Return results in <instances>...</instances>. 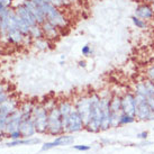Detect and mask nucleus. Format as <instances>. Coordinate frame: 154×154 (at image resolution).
Segmentation results:
<instances>
[{
	"mask_svg": "<svg viewBox=\"0 0 154 154\" xmlns=\"http://www.w3.org/2000/svg\"><path fill=\"white\" fill-rule=\"evenodd\" d=\"M90 98H91V112H90V119L85 129H87L89 133H99L101 132V122H103L100 94H92Z\"/></svg>",
	"mask_w": 154,
	"mask_h": 154,
	"instance_id": "1",
	"label": "nucleus"
},
{
	"mask_svg": "<svg viewBox=\"0 0 154 154\" xmlns=\"http://www.w3.org/2000/svg\"><path fill=\"white\" fill-rule=\"evenodd\" d=\"M46 134L51 135V136H60L62 134H64L63 126H62V117H61L60 110L57 108V105L51 109H48Z\"/></svg>",
	"mask_w": 154,
	"mask_h": 154,
	"instance_id": "2",
	"label": "nucleus"
},
{
	"mask_svg": "<svg viewBox=\"0 0 154 154\" xmlns=\"http://www.w3.org/2000/svg\"><path fill=\"white\" fill-rule=\"evenodd\" d=\"M47 116H48V110H47L44 105H35L34 110L32 114V118L34 120L36 132L38 134H46L47 132Z\"/></svg>",
	"mask_w": 154,
	"mask_h": 154,
	"instance_id": "3",
	"label": "nucleus"
},
{
	"mask_svg": "<svg viewBox=\"0 0 154 154\" xmlns=\"http://www.w3.org/2000/svg\"><path fill=\"white\" fill-rule=\"evenodd\" d=\"M135 99H136V114H135L136 120L150 122V117L153 111L147 103V99L137 94H135Z\"/></svg>",
	"mask_w": 154,
	"mask_h": 154,
	"instance_id": "4",
	"label": "nucleus"
},
{
	"mask_svg": "<svg viewBox=\"0 0 154 154\" xmlns=\"http://www.w3.org/2000/svg\"><path fill=\"white\" fill-rule=\"evenodd\" d=\"M74 107L82 118L85 126L88 124L90 119V112H91V98L89 97H81L74 103ZM86 128V127H85Z\"/></svg>",
	"mask_w": 154,
	"mask_h": 154,
	"instance_id": "5",
	"label": "nucleus"
},
{
	"mask_svg": "<svg viewBox=\"0 0 154 154\" xmlns=\"http://www.w3.org/2000/svg\"><path fill=\"white\" fill-rule=\"evenodd\" d=\"M122 112L135 117L136 114V99L134 92H125L122 96Z\"/></svg>",
	"mask_w": 154,
	"mask_h": 154,
	"instance_id": "6",
	"label": "nucleus"
},
{
	"mask_svg": "<svg viewBox=\"0 0 154 154\" xmlns=\"http://www.w3.org/2000/svg\"><path fill=\"white\" fill-rule=\"evenodd\" d=\"M74 143V136H72V134H62L60 136L55 137V140H53L51 142H46L42 145V151H48L52 150L54 147H57V146H66V145H71Z\"/></svg>",
	"mask_w": 154,
	"mask_h": 154,
	"instance_id": "7",
	"label": "nucleus"
},
{
	"mask_svg": "<svg viewBox=\"0 0 154 154\" xmlns=\"http://www.w3.org/2000/svg\"><path fill=\"white\" fill-rule=\"evenodd\" d=\"M85 123L82 118L80 117L79 112L77 111L75 107L73 108V110L71 111L70 114V117H69V122H68V127H66V133L68 134H73V133H78L85 129Z\"/></svg>",
	"mask_w": 154,
	"mask_h": 154,
	"instance_id": "8",
	"label": "nucleus"
},
{
	"mask_svg": "<svg viewBox=\"0 0 154 154\" xmlns=\"http://www.w3.org/2000/svg\"><path fill=\"white\" fill-rule=\"evenodd\" d=\"M23 120V114L20 109L18 108L17 110H15L13 114H10L7 118V125H6V129H5V134L6 137L9 133L15 132V131H19V126Z\"/></svg>",
	"mask_w": 154,
	"mask_h": 154,
	"instance_id": "9",
	"label": "nucleus"
},
{
	"mask_svg": "<svg viewBox=\"0 0 154 154\" xmlns=\"http://www.w3.org/2000/svg\"><path fill=\"white\" fill-rule=\"evenodd\" d=\"M19 132L22 134L23 138H29L33 137L36 134V127H35L34 120L32 117L29 118H23L20 126H19Z\"/></svg>",
	"mask_w": 154,
	"mask_h": 154,
	"instance_id": "10",
	"label": "nucleus"
},
{
	"mask_svg": "<svg viewBox=\"0 0 154 154\" xmlns=\"http://www.w3.org/2000/svg\"><path fill=\"white\" fill-rule=\"evenodd\" d=\"M41 144V140L37 137H29V138H19L16 141H9L5 145L8 147H14V146H23V145H37Z\"/></svg>",
	"mask_w": 154,
	"mask_h": 154,
	"instance_id": "11",
	"label": "nucleus"
},
{
	"mask_svg": "<svg viewBox=\"0 0 154 154\" xmlns=\"http://www.w3.org/2000/svg\"><path fill=\"white\" fill-rule=\"evenodd\" d=\"M17 101L13 98H8L6 101L0 105V114L5 116H9L10 114H13L15 110H17L18 108Z\"/></svg>",
	"mask_w": 154,
	"mask_h": 154,
	"instance_id": "12",
	"label": "nucleus"
},
{
	"mask_svg": "<svg viewBox=\"0 0 154 154\" xmlns=\"http://www.w3.org/2000/svg\"><path fill=\"white\" fill-rule=\"evenodd\" d=\"M42 30H43L44 36L46 37L47 39H54L57 38L59 36V32H57V27H55L54 25H52L50 22H45L42 24Z\"/></svg>",
	"mask_w": 154,
	"mask_h": 154,
	"instance_id": "13",
	"label": "nucleus"
},
{
	"mask_svg": "<svg viewBox=\"0 0 154 154\" xmlns=\"http://www.w3.org/2000/svg\"><path fill=\"white\" fill-rule=\"evenodd\" d=\"M135 14H136V17L141 18V19H151V18L153 17L154 11L153 8H151L150 6L141 5V6H138L136 8Z\"/></svg>",
	"mask_w": 154,
	"mask_h": 154,
	"instance_id": "14",
	"label": "nucleus"
},
{
	"mask_svg": "<svg viewBox=\"0 0 154 154\" xmlns=\"http://www.w3.org/2000/svg\"><path fill=\"white\" fill-rule=\"evenodd\" d=\"M18 14H19V17L22 18L23 20L29 26V27H33V26L37 25V22H36L35 17L32 15V13H30L27 8H20L19 11H18Z\"/></svg>",
	"mask_w": 154,
	"mask_h": 154,
	"instance_id": "15",
	"label": "nucleus"
},
{
	"mask_svg": "<svg viewBox=\"0 0 154 154\" xmlns=\"http://www.w3.org/2000/svg\"><path fill=\"white\" fill-rule=\"evenodd\" d=\"M110 110L111 114H115V115L122 114V96L112 94L110 99Z\"/></svg>",
	"mask_w": 154,
	"mask_h": 154,
	"instance_id": "16",
	"label": "nucleus"
},
{
	"mask_svg": "<svg viewBox=\"0 0 154 154\" xmlns=\"http://www.w3.org/2000/svg\"><path fill=\"white\" fill-rule=\"evenodd\" d=\"M134 94H137V96H142L144 98H150V94H149V90H147V87L145 85V80L144 81H140L136 82V85L134 87Z\"/></svg>",
	"mask_w": 154,
	"mask_h": 154,
	"instance_id": "17",
	"label": "nucleus"
},
{
	"mask_svg": "<svg viewBox=\"0 0 154 154\" xmlns=\"http://www.w3.org/2000/svg\"><path fill=\"white\" fill-rule=\"evenodd\" d=\"M34 103H30V101H26V103H24L19 107V109H20V111H22L23 114V118H29V117H32V114H33V110H34Z\"/></svg>",
	"mask_w": 154,
	"mask_h": 154,
	"instance_id": "18",
	"label": "nucleus"
},
{
	"mask_svg": "<svg viewBox=\"0 0 154 154\" xmlns=\"http://www.w3.org/2000/svg\"><path fill=\"white\" fill-rule=\"evenodd\" d=\"M29 34L32 37H34L36 39H41L44 37V34H43V30L41 27H38L37 25L33 26V27H30L29 29Z\"/></svg>",
	"mask_w": 154,
	"mask_h": 154,
	"instance_id": "19",
	"label": "nucleus"
},
{
	"mask_svg": "<svg viewBox=\"0 0 154 154\" xmlns=\"http://www.w3.org/2000/svg\"><path fill=\"white\" fill-rule=\"evenodd\" d=\"M135 120H136L135 117L126 115V114H123V112H122V114H120V117H119V126H125V125L133 124Z\"/></svg>",
	"mask_w": 154,
	"mask_h": 154,
	"instance_id": "20",
	"label": "nucleus"
},
{
	"mask_svg": "<svg viewBox=\"0 0 154 154\" xmlns=\"http://www.w3.org/2000/svg\"><path fill=\"white\" fill-rule=\"evenodd\" d=\"M132 20L137 28H142V29L146 28V23L143 19H141V18L136 17V16H132Z\"/></svg>",
	"mask_w": 154,
	"mask_h": 154,
	"instance_id": "21",
	"label": "nucleus"
},
{
	"mask_svg": "<svg viewBox=\"0 0 154 154\" xmlns=\"http://www.w3.org/2000/svg\"><path fill=\"white\" fill-rule=\"evenodd\" d=\"M35 46L37 47L38 50H46L47 47H48V41H47V39H44V38L36 39Z\"/></svg>",
	"mask_w": 154,
	"mask_h": 154,
	"instance_id": "22",
	"label": "nucleus"
},
{
	"mask_svg": "<svg viewBox=\"0 0 154 154\" xmlns=\"http://www.w3.org/2000/svg\"><path fill=\"white\" fill-rule=\"evenodd\" d=\"M7 118H8V116H5L0 114V134H2L5 136H6L5 129H6V125H7Z\"/></svg>",
	"mask_w": 154,
	"mask_h": 154,
	"instance_id": "23",
	"label": "nucleus"
},
{
	"mask_svg": "<svg viewBox=\"0 0 154 154\" xmlns=\"http://www.w3.org/2000/svg\"><path fill=\"white\" fill-rule=\"evenodd\" d=\"M145 85H146V87H147V90H149L150 98H154V82L149 80V79H146Z\"/></svg>",
	"mask_w": 154,
	"mask_h": 154,
	"instance_id": "24",
	"label": "nucleus"
},
{
	"mask_svg": "<svg viewBox=\"0 0 154 154\" xmlns=\"http://www.w3.org/2000/svg\"><path fill=\"white\" fill-rule=\"evenodd\" d=\"M7 138H10V141H16V140H19V138H23L22 134L19 131H15V132L9 133L7 135Z\"/></svg>",
	"mask_w": 154,
	"mask_h": 154,
	"instance_id": "25",
	"label": "nucleus"
},
{
	"mask_svg": "<svg viewBox=\"0 0 154 154\" xmlns=\"http://www.w3.org/2000/svg\"><path fill=\"white\" fill-rule=\"evenodd\" d=\"M73 149L79 151V152H87V151H90L91 146L90 145H83V144H79V145H73Z\"/></svg>",
	"mask_w": 154,
	"mask_h": 154,
	"instance_id": "26",
	"label": "nucleus"
},
{
	"mask_svg": "<svg viewBox=\"0 0 154 154\" xmlns=\"http://www.w3.org/2000/svg\"><path fill=\"white\" fill-rule=\"evenodd\" d=\"M146 75H147V79H149V80L154 82V64L151 65L150 68L146 70Z\"/></svg>",
	"mask_w": 154,
	"mask_h": 154,
	"instance_id": "27",
	"label": "nucleus"
},
{
	"mask_svg": "<svg viewBox=\"0 0 154 154\" xmlns=\"http://www.w3.org/2000/svg\"><path fill=\"white\" fill-rule=\"evenodd\" d=\"M136 137L141 141H146L147 137H149V132L147 131H143V132H140L136 134Z\"/></svg>",
	"mask_w": 154,
	"mask_h": 154,
	"instance_id": "28",
	"label": "nucleus"
},
{
	"mask_svg": "<svg viewBox=\"0 0 154 154\" xmlns=\"http://www.w3.org/2000/svg\"><path fill=\"white\" fill-rule=\"evenodd\" d=\"M82 54L85 56H89L91 53H92V50H91V47H90V45H85V46L82 47Z\"/></svg>",
	"mask_w": 154,
	"mask_h": 154,
	"instance_id": "29",
	"label": "nucleus"
},
{
	"mask_svg": "<svg viewBox=\"0 0 154 154\" xmlns=\"http://www.w3.org/2000/svg\"><path fill=\"white\" fill-rule=\"evenodd\" d=\"M147 103H149V105H150L152 111L154 112V98H147Z\"/></svg>",
	"mask_w": 154,
	"mask_h": 154,
	"instance_id": "30",
	"label": "nucleus"
},
{
	"mask_svg": "<svg viewBox=\"0 0 154 154\" xmlns=\"http://www.w3.org/2000/svg\"><path fill=\"white\" fill-rule=\"evenodd\" d=\"M86 65H87L86 61H80L79 62V66H81V68H86Z\"/></svg>",
	"mask_w": 154,
	"mask_h": 154,
	"instance_id": "31",
	"label": "nucleus"
},
{
	"mask_svg": "<svg viewBox=\"0 0 154 154\" xmlns=\"http://www.w3.org/2000/svg\"><path fill=\"white\" fill-rule=\"evenodd\" d=\"M153 11H154V1H153Z\"/></svg>",
	"mask_w": 154,
	"mask_h": 154,
	"instance_id": "32",
	"label": "nucleus"
},
{
	"mask_svg": "<svg viewBox=\"0 0 154 154\" xmlns=\"http://www.w3.org/2000/svg\"><path fill=\"white\" fill-rule=\"evenodd\" d=\"M147 1H153V0H147Z\"/></svg>",
	"mask_w": 154,
	"mask_h": 154,
	"instance_id": "33",
	"label": "nucleus"
},
{
	"mask_svg": "<svg viewBox=\"0 0 154 154\" xmlns=\"http://www.w3.org/2000/svg\"><path fill=\"white\" fill-rule=\"evenodd\" d=\"M153 132H154V127H153Z\"/></svg>",
	"mask_w": 154,
	"mask_h": 154,
	"instance_id": "34",
	"label": "nucleus"
}]
</instances>
